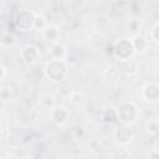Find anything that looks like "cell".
Listing matches in <instances>:
<instances>
[{
  "label": "cell",
  "mask_w": 159,
  "mask_h": 159,
  "mask_svg": "<svg viewBox=\"0 0 159 159\" xmlns=\"http://www.w3.org/2000/svg\"><path fill=\"white\" fill-rule=\"evenodd\" d=\"M40 103L43 106V107H47V108H52L55 104H53V97L50 96V94H42L40 97Z\"/></svg>",
  "instance_id": "obj_16"
},
{
  "label": "cell",
  "mask_w": 159,
  "mask_h": 159,
  "mask_svg": "<svg viewBox=\"0 0 159 159\" xmlns=\"http://www.w3.org/2000/svg\"><path fill=\"white\" fill-rule=\"evenodd\" d=\"M148 159H159V149H152L148 154Z\"/></svg>",
  "instance_id": "obj_19"
},
{
  "label": "cell",
  "mask_w": 159,
  "mask_h": 159,
  "mask_svg": "<svg viewBox=\"0 0 159 159\" xmlns=\"http://www.w3.org/2000/svg\"><path fill=\"white\" fill-rule=\"evenodd\" d=\"M150 40H152L154 43L159 45V21L155 22L154 26H153L152 30H150Z\"/></svg>",
  "instance_id": "obj_17"
},
{
  "label": "cell",
  "mask_w": 159,
  "mask_h": 159,
  "mask_svg": "<svg viewBox=\"0 0 159 159\" xmlns=\"http://www.w3.org/2000/svg\"><path fill=\"white\" fill-rule=\"evenodd\" d=\"M26 159H32V158H26Z\"/></svg>",
  "instance_id": "obj_20"
},
{
  "label": "cell",
  "mask_w": 159,
  "mask_h": 159,
  "mask_svg": "<svg viewBox=\"0 0 159 159\" xmlns=\"http://www.w3.org/2000/svg\"><path fill=\"white\" fill-rule=\"evenodd\" d=\"M43 35V39L50 42L51 45H55V43H58L60 42V39H61V31H60V27L55 24H48V26L45 29V31L42 32Z\"/></svg>",
  "instance_id": "obj_10"
},
{
  "label": "cell",
  "mask_w": 159,
  "mask_h": 159,
  "mask_svg": "<svg viewBox=\"0 0 159 159\" xmlns=\"http://www.w3.org/2000/svg\"><path fill=\"white\" fill-rule=\"evenodd\" d=\"M130 40H132V43H133V47H134V51L137 55L147 53V51L149 50V41L145 36H143L140 34H135Z\"/></svg>",
  "instance_id": "obj_9"
},
{
  "label": "cell",
  "mask_w": 159,
  "mask_h": 159,
  "mask_svg": "<svg viewBox=\"0 0 159 159\" xmlns=\"http://www.w3.org/2000/svg\"><path fill=\"white\" fill-rule=\"evenodd\" d=\"M134 55H135V51H134L130 39L122 37V39H118L113 43V56L117 60L125 62V61L132 60Z\"/></svg>",
  "instance_id": "obj_4"
},
{
  "label": "cell",
  "mask_w": 159,
  "mask_h": 159,
  "mask_svg": "<svg viewBox=\"0 0 159 159\" xmlns=\"http://www.w3.org/2000/svg\"><path fill=\"white\" fill-rule=\"evenodd\" d=\"M117 114H118V120L124 124V125H132L139 119V108L138 106L132 102L127 101L117 108Z\"/></svg>",
  "instance_id": "obj_3"
},
{
  "label": "cell",
  "mask_w": 159,
  "mask_h": 159,
  "mask_svg": "<svg viewBox=\"0 0 159 159\" xmlns=\"http://www.w3.org/2000/svg\"><path fill=\"white\" fill-rule=\"evenodd\" d=\"M140 96L148 103H159V83L153 81L145 83L140 89Z\"/></svg>",
  "instance_id": "obj_6"
},
{
  "label": "cell",
  "mask_w": 159,
  "mask_h": 159,
  "mask_svg": "<svg viewBox=\"0 0 159 159\" xmlns=\"http://www.w3.org/2000/svg\"><path fill=\"white\" fill-rule=\"evenodd\" d=\"M48 26V21L46 20V17L42 14H36V19H35V30L43 32L45 29Z\"/></svg>",
  "instance_id": "obj_14"
},
{
  "label": "cell",
  "mask_w": 159,
  "mask_h": 159,
  "mask_svg": "<svg viewBox=\"0 0 159 159\" xmlns=\"http://www.w3.org/2000/svg\"><path fill=\"white\" fill-rule=\"evenodd\" d=\"M20 58H21V61L25 65L32 66V65L37 63V61L40 58V51H39V48L35 45L27 43V45L21 47V50H20Z\"/></svg>",
  "instance_id": "obj_5"
},
{
  "label": "cell",
  "mask_w": 159,
  "mask_h": 159,
  "mask_svg": "<svg viewBox=\"0 0 159 159\" xmlns=\"http://www.w3.org/2000/svg\"><path fill=\"white\" fill-rule=\"evenodd\" d=\"M50 52H51V58L52 60H61V61H65L67 55H68L66 46L62 45L61 42L51 45V51Z\"/></svg>",
  "instance_id": "obj_11"
},
{
  "label": "cell",
  "mask_w": 159,
  "mask_h": 159,
  "mask_svg": "<svg viewBox=\"0 0 159 159\" xmlns=\"http://www.w3.org/2000/svg\"><path fill=\"white\" fill-rule=\"evenodd\" d=\"M114 139L119 143V144H129L134 137V132L132 129V125H124V124H120L118 128H116L114 133Z\"/></svg>",
  "instance_id": "obj_8"
},
{
  "label": "cell",
  "mask_w": 159,
  "mask_h": 159,
  "mask_svg": "<svg viewBox=\"0 0 159 159\" xmlns=\"http://www.w3.org/2000/svg\"><path fill=\"white\" fill-rule=\"evenodd\" d=\"M50 118L56 125H65L70 119V112L63 106H53L50 109Z\"/></svg>",
  "instance_id": "obj_7"
},
{
  "label": "cell",
  "mask_w": 159,
  "mask_h": 159,
  "mask_svg": "<svg viewBox=\"0 0 159 159\" xmlns=\"http://www.w3.org/2000/svg\"><path fill=\"white\" fill-rule=\"evenodd\" d=\"M0 71H1L0 81H1V82H4V81H5V78H6V75H7V68H6V66H5L4 63H1V65H0Z\"/></svg>",
  "instance_id": "obj_18"
},
{
  "label": "cell",
  "mask_w": 159,
  "mask_h": 159,
  "mask_svg": "<svg viewBox=\"0 0 159 159\" xmlns=\"http://www.w3.org/2000/svg\"><path fill=\"white\" fill-rule=\"evenodd\" d=\"M103 119L107 123H113L118 120V114H117V109L113 107H108L104 109L103 112Z\"/></svg>",
  "instance_id": "obj_13"
},
{
  "label": "cell",
  "mask_w": 159,
  "mask_h": 159,
  "mask_svg": "<svg viewBox=\"0 0 159 159\" xmlns=\"http://www.w3.org/2000/svg\"><path fill=\"white\" fill-rule=\"evenodd\" d=\"M68 73V67H67V62L66 61H61V60H50L46 62L45 67H43V75L45 77L53 83H58L62 82L63 80H66Z\"/></svg>",
  "instance_id": "obj_1"
},
{
  "label": "cell",
  "mask_w": 159,
  "mask_h": 159,
  "mask_svg": "<svg viewBox=\"0 0 159 159\" xmlns=\"http://www.w3.org/2000/svg\"><path fill=\"white\" fill-rule=\"evenodd\" d=\"M35 19L36 14L32 10L22 7L16 11L14 17V25L20 32H31L32 30H35Z\"/></svg>",
  "instance_id": "obj_2"
},
{
  "label": "cell",
  "mask_w": 159,
  "mask_h": 159,
  "mask_svg": "<svg viewBox=\"0 0 159 159\" xmlns=\"http://www.w3.org/2000/svg\"><path fill=\"white\" fill-rule=\"evenodd\" d=\"M15 42H16V36H15L12 32L7 31V32L2 34V36H1V43H2L4 46L10 47V46L15 45Z\"/></svg>",
  "instance_id": "obj_15"
},
{
  "label": "cell",
  "mask_w": 159,
  "mask_h": 159,
  "mask_svg": "<svg viewBox=\"0 0 159 159\" xmlns=\"http://www.w3.org/2000/svg\"><path fill=\"white\" fill-rule=\"evenodd\" d=\"M107 78L108 81H112V82H117V81H120L122 78V72L118 67L116 66H109L107 68Z\"/></svg>",
  "instance_id": "obj_12"
}]
</instances>
